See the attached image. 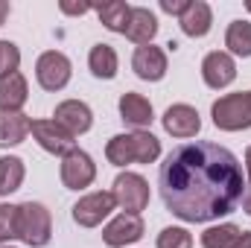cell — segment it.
<instances>
[{
	"label": "cell",
	"mask_w": 251,
	"mask_h": 248,
	"mask_svg": "<svg viewBox=\"0 0 251 248\" xmlns=\"http://www.w3.org/2000/svg\"><path fill=\"white\" fill-rule=\"evenodd\" d=\"M158 184L164 204L184 222L228 216L243 201V167L225 146L193 140L176 146L161 164Z\"/></svg>",
	"instance_id": "6da1fadb"
},
{
	"label": "cell",
	"mask_w": 251,
	"mask_h": 248,
	"mask_svg": "<svg viewBox=\"0 0 251 248\" xmlns=\"http://www.w3.org/2000/svg\"><path fill=\"white\" fill-rule=\"evenodd\" d=\"M161 155V140L152 131H128V134H114L105 146V158L114 167H128V164H155Z\"/></svg>",
	"instance_id": "7a4b0ae2"
},
{
	"label": "cell",
	"mask_w": 251,
	"mask_h": 248,
	"mask_svg": "<svg viewBox=\"0 0 251 248\" xmlns=\"http://www.w3.org/2000/svg\"><path fill=\"white\" fill-rule=\"evenodd\" d=\"M15 237L24 240L26 246H32V248L47 246L50 237H53V219H50V210H47L41 201H24V204H18Z\"/></svg>",
	"instance_id": "3957f363"
},
{
	"label": "cell",
	"mask_w": 251,
	"mask_h": 248,
	"mask_svg": "<svg viewBox=\"0 0 251 248\" xmlns=\"http://www.w3.org/2000/svg\"><path fill=\"white\" fill-rule=\"evenodd\" d=\"M213 125L222 131H243L251 128V91L249 94H225L210 108Z\"/></svg>",
	"instance_id": "277c9868"
},
{
	"label": "cell",
	"mask_w": 251,
	"mask_h": 248,
	"mask_svg": "<svg viewBox=\"0 0 251 248\" xmlns=\"http://www.w3.org/2000/svg\"><path fill=\"white\" fill-rule=\"evenodd\" d=\"M111 193H114L117 207H123L126 213H134V216H140V210H146V204H149V184L137 173H120L114 178Z\"/></svg>",
	"instance_id": "5b68a950"
},
{
	"label": "cell",
	"mask_w": 251,
	"mask_h": 248,
	"mask_svg": "<svg viewBox=\"0 0 251 248\" xmlns=\"http://www.w3.org/2000/svg\"><path fill=\"white\" fill-rule=\"evenodd\" d=\"M114 207H117L114 193H108V190L88 193L73 204V222L82 225V228H97V225H102L105 216H111Z\"/></svg>",
	"instance_id": "8992f818"
},
{
	"label": "cell",
	"mask_w": 251,
	"mask_h": 248,
	"mask_svg": "<svg viewBox=\"0 0 251 248\" xmlns=\"http://www.w3.org/2000/svg\"><path fill=\"white\" fill-rule=\"evenodd\" d=\"M70 73H73L70 59L64 53H59V50H47L35 62V79H38V85L44 91H62L70 82Z\"/></svg>",
	"instance_id": "52a82bcc"
},
{
	"label": "cell",
	"mask_w": 251,
	"mask_h": 248,
	"mask_svg": "<svg viewBox=\"0 0 251 248\" xmlns=\"http://www.w3.org/2000/svg\"><path fill=\"white\" fill-rule=\"evenodd\" d=\"M94 178H97V164L88 152L73 149L62 158V184L67 190H85L94 184Z\"/></svg>",
	"instance_id": "ba28073f"
},
{
	"label": "cell",
	"mask_w": 251,
	"mask_h": 248,
	"mask_svg": "<svg viewBox=\"0 0 251 248\" xmlns=\"http://www.w3.org/2000/svg\"><path fill=\"white\" fill-rule=\"evenodd\" d=\"M32 137L38 140V146H41L44 152L59 155V158L70 155V152L76 149L73 134H67L56 120H32Z\"/></svg>",
	"instance_id": "9c48e42d"
},
{
	"label": "cell",
	"mask_w": 251,
	"mask_h": 248,
	"mask_svg": "<svg viewBox=\"0 0 251 248\" xmlns=\"http://www.w3.org/2000/svg\"><path fill=\"white\" fill-rule=\"evenodd\" d=\"M201 79L207 88L219 91V88H228L234 79H237V64H234V56L225 53V50H213L204 56L201 62Z\"/></svg>",
	"instance_id": "30bf717a"
},
{
	"label": "cell",
	"mask_w": 251,
	"mask_h": 248,
	"mask_svg": "<svg viewBox=\"0 0 251 248\" xmlns=\"http://www.w3.org/2000/svg\"><path fill=\"white\" fill-rule=\"evenodd\" d=\"M143 237V219L134 213H120L102 228V243L111 248H126Z\"/></svg>",
	"instance_id": "8fae6325"
},
{
	"label": "cell",
	"mask_w": 251,
	"mask_h": 248,
	"mask_svg": "<svg viewBox=\"0 0 251 248\" xmlns=\"http://www.w3.org/2000/svg\"><path fill=\"white\" fill-rule=\"evenodd\" d=\"M131 67L143 82H161L167 76V53L155 44H143V47L134 50Z\"/></svg>",
	"instance_id": "7c38bea8"
},
{
	"label": "cell",
	"mask_w": 251,
	"mask_h": 248,
	"mask_svg": "<svg viewBox=\"0 0 251 248\" xmlns=\"http://www.w3.org/2000/svg\"><path fill=\"white\" fill-rule=\"evenodd\" d=\"M56 123L62 125L67 134H73V137H79V134H85L91 125H94V114H91V108L82 102V99H64L56 105Z\"/></svg>",
	"instance_id": "4fadbf2b"
},
{
	"label": "cell",
	"mask_w": 251,
	"mask_h": 248,
	"mask_svg": "<svg viewBox=\"0 0 251 248\" xmlns=\"http://www.w3.org/2000/svg\"><path fill=\"white\" fill-rule=\"evenodd\" d=\"M164 128H167V134H173V137H196L199 134V128H201V117H199V111L193 108V105H184V102H178V105H170L167 111H164Z\"/></svg>",
	"instance_id": "5bb4252c"
},
{
	"label": "cell",
	"mask_w": 251,
	"mask_h": 248,
	"mask_svg": "<svg viewBox=\"0 0 251 248\" xmlns=\"http://www.w3.org/2000/svg\"><path fill=\"white\" fill-rule=\"evenodd\" d=\"M128 41H134V44H152V38L158 35V18H155V12H149V9H143V6H131V18H128V24H126V32H123Z\"/></svg>",
	"instance_id": "9a60e30c"
},
{
	"label": "cell",
	"mask_w": 251,
	"mask_h": 248,
	"mask_svg": "<svg viewBox=\"0 0 251 248\" xmlns=\"http://www.w3.org/2000/svg\"><path fill=\"white\" fill-rule=\"evenodd\" d=\"M120 120L128 125H134L137 131H143L146 125L152 123L155 117H152V102L143 97V94H134V91H128L120 97Z\"/></svg>",
	"instance_id": "2e32d148"
},
{
	"label": "cell",
	"mask_w": 251,
	"mask_h": 248,
	"mask_svg": "<svg viewBox=\"0 0 251 248\" xmlns=\"http://www.w3.org/2000/svg\"><path fill=\"white\" fill-rule=\"evenodd\" d=\"M178 24H181V32L184 35H190V38H204L210 32V26H213V12H210V6L204 0H190L187 12L178 18Z\"/></svg>",
	"instance_id": "e0dca14e"
},
{
	"label": "cell",
	"mask_w": 251,
	"mask_h": 248,
	"mask_svg": "<svg viewBox=\"0 0 251 248\" xmlns=\"http://www.w3.org/2000/svg\"><path fill=\"white\" fill-rule=\"evenodd\" d=\"M32 131V120L24 111H0V146H18Z\"/></svg>",
	"instance_id": "ac0fdd59"
},
{
	"label": "cell",
	"mask_w": 251,
	"mask_h": 248,
	"mask_svg": "<svg viewBox=\"0 0 251 248\" xmlns=\"http://www.w3.org/2000/svg\"><path fill=\"white\" fill-rule=\"evenodd\" d=\"M29 99V88L24 73H12L0 79V111H21Z\"/></svg>",
	"instance_id": "d6986e66"
},
{
	"label": "cell",
	"mask_w": 251,
	"mask_h": 248,
	"mask_svg": "<svg viewBox=\"0 0 251 248\" xmlns=\"http://www.w3.org/2000/svg\"><path fill=\"white\" fill-rule=\"evenodd\" d=\"M88 67L97 79H114L117 76V53L111 44H94L88 53Z\"/></svg>",
	"instance_id": "ffe728a7"
},
{
	"label": "cell",
	"mask_w": 251,
	"mask_h": 248,
	"mask_svg": "<svg viewBox=\"0 0 251 248\" xmlns=\"http://www.w3.org/2000/svg\"><path fill=\"white\" fill-rule=\"evenodd\" d=\"M97 15H100V24L111 32H126V24L131 18V6L123 0H108L102 6H97Z\"/></svg>",
	"instance_id": "44dd1931"
},
{
	"label": "cell",
	"mask_w": 251,
	"mask_h": 248,
	"mask_svg": "<svg viewBox=\"0 0 251 248\" xmlns=\"http://www.w3.org/2000/svg\"><path fill=\"white\" fill-rule=\"evenodd\" d=\"M24 175H26L24 161L15 158V155H3L0 158V196H9V193L21 190Z\"/></svg>",
	"instance_id": "7402d4cb"
},
{
	"label": "cell",
	"mask_w": 251,
	"mask_h": 248,
	"mask_svg": "<svg viewBox=\"0 0 251 248\" xmlns=\"http://www.w3.org/2000/svg\"><path fill=\"white\" fill-rule=\"evenodd\" d=\"M225 47L234 53V56H251V21H234L225 32Z\"/></svg>",
	"instance_id": "603a6c76"
},
{
	"label": "cell",
	"mask_w": 251,
	"mask_h": 248,
	"mask_svg": "<svg viewBox=\"0 0 251 248\" xmlns=\"http://www.w3.org/2000/svg\"><path fill=\"white\" fill-rule=\"evenodd\" d=\"M240 237H243V231H240L237 225L225 222V225H213V228H207V231L201 234V246L204 248H231Z\"/></svg>",
	"instance_id": "cb8c5ba5"
},
{
	"label": "cell",
	"mask_w": 251,
	"mask_h": 248,
	"mask_svg": "<svg viewBox=\"0 0 251 248\" xmlns=\"http://www.w3.org/2000/svg\"><path fill=\"white\" fill-rule=\"evenodd\" d=\"M18 67H21V50H18V44L0 41V79L18 73Z\"/></svg>",
	"instance_id": "d4e9b609"
},
{
	"label": "cell",
	"mask_w": 251,
	"mask_h": 248,
	"mask_svg": "<svg viewBox=\"0 0 251 248\" xmlns=\"http://www.w3.org/2000/svg\"><path fill=\"white\" fill-rule=\"evenodd\" d=\"M158 248H193V237L184 228H164L158 234Z\"/></svg>",
	"instance_id": "484cf974"
},
{
	"label": "cell",
	"mask_w": 251,
	"mask_h": 248,
	"mask_svg": "<svg viewBox=\"0 0 251 248\" xmlns=\"http://www.w3.org/2000/svg\"><path fill=\"white\" fill-rule=\"evenodd\" d=\"M15 216H18L15 204H0V243L15 237Z\"/></svg>",
	"instance_id": "4316f807"
},
{
	"label": "cell",
	"mask_w": 251,
	"mask_h": 248,
	"mask_svg": "<svg viewBox=\"0 0 251 248\" xmlns=\"http://www.w3.org/2000/svg\"><path fill=\"white\" fill-rule=\"evenodd\" d=\"M187 6H190V0H161V9L167 15H178V18L187 12Z\"/></svg>",
	"instance_id": "83f0119b"
},
{
	"label": "cell",
	"mask_w": 251,
	"mask_h": 248,
	"mask_svg": "<svg viewBox=\"0 0 251 248\" xmlns=\"http://www.w3.org/2000/svg\"><path fill=\"white\" fill-rule=\"evenodd\" d=\"M62 12H67V15H85V12H91V3H62Z\"/></svg>",
	"instance_id": "f1b7e54d"
},
{
	"label": "cell",
	"mask_w": 251,
	"mask_h": 248,
	"mask_svg": "<svg viewBox=\"0 0 251 248\" xmlns=\"http://www.w3.org/2000/svg\"><path fill=\"white\" fill-rule=\"evenodd\" d=\"M231 248H251V231H243V237H240Z\"/></svg>",
	"instance_id": "f546056e"
},
{
	"label": "cell",
	"mask_w": 251,
	"mask_h": 248,
	"mask_svg": "<svg viewBox=\"0 0 251 248\" xmlns=\"http://www.w3.org/2000/svg\"><path fill=\"white\" fill-rule=\"evenodd\" d=\"M243 210L251 216V181L246 184V193H243Z\"/></svg>",
	"instance_id": "4dcf8cb0"
},
{
	"label": "cell",
	"mask_w": 251,
	"mask_h": 248,
	"mask_svg": "<svg viewBox=\"0 0 251 248\" xmlns=\"http://www.w3.org/2000/svg\"><path fill=\"white\" fill-rule=\"evenodd\" d=\"M9 18V3L6 0H0V26H3V21Z\"/></svg>",
	"instance_id": "1f68e13d"
},
{
	"label": "cell",
	"mask_w": 251,
	"mask_h": 248,
	"mask_svg": "<svg viewBox=\"0 0 251 248\" xmlns=\"http://www.w3.org/2000/svg\"><path fill=\"white\" fill-rule=\"evenodd\" d=\"M246 173H249V178H251V146L246 149Z\"/></svg>",
	"instance_id": "d6a6232c"
},
{
	"label": "cell",
	"mask_w": 251,
	"mask_h": 248,
	"mask_svg": "<svg viewBox=\"0 0 251 248\" xmlns=\"http://www.w3.org/2000/svg\"><path fill=\"white\" fill-rule=\"evenodd\" d=\"M246 9H249V12H251V0H249V3H246Z\"/></svg>",
	"instance_id": "836d02e7"
},
{
	"label": "cell",
	"mask_w": 251,
	"mask_h": 248,
	"mask_svg": "<svg viewBox=\"0 0 251 248\" xmlns=\"http://www.w3.org/2000/svg\"><path fill=\"white\" fill-rule=\"evenodd\" d=\"M6 248H9V246H6Z\"/></svg>",
	"instance_id": "e575fe53"
}]
</instances>
